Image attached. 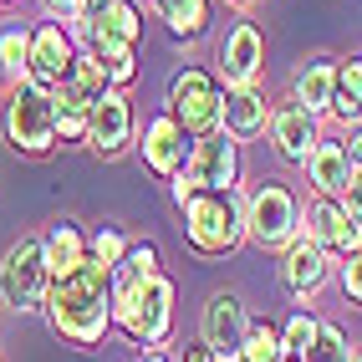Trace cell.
<instances>
[{
    "instance_id": "cell-29",
    "label": "cell",
    "mask_w": 362,
    "mask_h": 362,
    "mask_svg": "<svg viewBox=\"0 0 362 362\" xmlns=\"http://www.w3.org/2000/svg\"><path fill=\"white\" fill-rule=\"evenodd\" d=\"M26 57H31V31L6 26L0 31V66L11 71V82H26Z\"/></svg>"
},
{
    "instance_id": "cell-38",
    "label": "cell",
    "mask_w": 362,
    "mask_h": 362,
    "mask_svg": "<svg viewBox=\"0 0 362 362\" xmlns=\"http://www.w3.org/2000/svg\"><path fill=\"white\" fill-rule=\"evenodd\" d=\"M11 87H16V82H11V71H6V66H0V92H11Z\"/></svg>"
},
{
    "instance_id": "cell-11",
    "label": "cell",
    "mask_w": 362,
    "mask_h": 362,
    "mask_svg": "<svg viewBox=\"0 0 362 362\" xmlns=\"http://www.w3.org/2000/svg\"><path fill=\"white\" fill-rule=\"evenodd\" d=\"M189 148H194V138L179 128V117H174V112H158V117H148V123H143L138 153H143V168H148V174H158V179L184 174Z\"/></svg>"
},
{
    "instance_id": "cell-35",
    "label": "cell",
    "mask_w": 362,
    "mask_h": 362,
    "mask_svg": "<svg viewBox=\"0 0 362 362\" xmlns=\"http://www.w3.org/2000/svg\"><path fill=\"white\" fill-rule=\"evenodd\" d=\"M342 204L362 220V168H352V179H347V189H342Z\"/></svg>"
},
{
    "instance_id": "cell-9",
    "label": "cell",
    "mask_w": 362,
    "mask_h": 362,
    "mask_svg": "<svg viewBox=\"0 0 362 362\" xmlns=\"http://www.w3.org/2000/svg\"><path fill=\"white\" fill-rule=\"evenodd\" d=\"M301 235H311L332 260L362 250V220H357L342 199H332V194H317V199H311V209L301 214Z\"/></svg>"
},
{
    "instance_id": "cell-1",
    "label": "cell",
    "mask_w": 362,
    "mask_h": 362,
    "mask_svg": "<svg viewBox=\"0 0 362 362\" xmlns=\"http://www.w3.org/2000/svg\"><path fill=\"white\" fill-rule=\"evenodd\" d=\"M41 311L66 347H103V337L112 332V271H103L98 260H82L77 271L52 276Z\"/></svg>"
},
{
    "instance_id": "cell-15",
    "label": "cell",
    "mask_w": 362,
    "mask_h": 362,
    "mask_svg": "<svg viewBox=\"0 0 362 362\" xmlns=\"http://www.w3.org/2000/svg\"><path fill=\"white\" fill-rule=\"evenodd\" d=\"M265 133H271V148L281 163H306L311 148L322 143V128H317V112H306L301 103H281L271 107V123H265Z\"/></svg>"
},
{
    "instance_id": "cell-22",
    "label": "cell",
    "mask_w": 362,
    "mask_h": 362,
    "mask_svg": "<svg viewBox=\"0 0 362 362\" xmlns=\"http://www.w3.org/2000/svg\"><path fill=\"white\" fill-rule=\"evenodd\" d=\"M52 107H57V143H82L87 138V117H92V98H82L71 82L52 87Z\"/></svg>"
},
{
    "instance_id": "cell-28",
    "label": "cell",
    "mask_w": 362,
    "mask_h": 362,
    "mask_svg": "<svg viewBox=\"0 0 362 362\" xmlns=\"http://www.w3.org/2000/svg\"><path fill=\"white\" fill-rule=\"evenodd\" d=\"M317 317H311V311H291V317H286V327H281V352L286 357H311V342H317Z\"/></svg>"
},
{
    "instance_id": "cell-37",
    "label": "cell",
    "mask_w": 362,
    "mask_h": 362,
    "mask_svg": "<svg viewBox=\"0 0 362 362\" xmlns=\"http://www.w3.org/2000/svg\"><path fill=\"white\" fill-rule=\"evenodd\" d=\"M138 362H174V357H168V352H163V347H148V352H143V357H138Z\"/></svg>"
},
{
    "instance_id": "cell-24",
    "label": "cell",
    "mask_w": 362,
    "mask_h": 362,
    "mask_svg": "<svg viewBox=\"0 0 362 362\" xmlns=\"http://www.w3.org/2000/svg\"><path fill=\"white\" fill-rule=\"evenodd\" d=\"M332 112L337 123H362V57L337 62V92H332Z\"/></svg>"
},
{
    "instance_id": "cell-10",
    "label": "cell",
    "mask_w": 362,
    "mask_h": 362,
    "mask_svg": "<svg viewBox=\"0 0 362 362\" xmlns=\"http://www.w3.org/2000/svg\"><path fill=\"white\" fill-rule=\"evenodd\" d=\"M184 179L194 184V189H235L240 184V143L225 128L194 138L189 163H184Z\"/></svg>"
},
{
    "instance_id": "cell-34",
    "label": "cell",
    "mask_w": 362,
    "mask_h": 362,
    "mask_svg": "<svg viewBox=\"0 0 362 362\" xmlns=\"http://www.w3.org/2000/svg\"><path fill=\"white\" fill-rule=\"evenodd\" d=\"M41 11L52 21H77L82 16V0H41Z\"/></svg>"
},
{
    "instance_id": "cell-2",
    "label": "cell",
    "mask_w": 362,
    "mask_h": 362,
    "mask_svg": "<svg viewBox=\"0 0 362 362\" xmlns=\"http://www.w3.org/2000/svg\"><path fill=\"white\" fill-rule=\"evenodd\" d=\"M184 240L204 260H225L245 245V194L240 189H194L179 199Z\"/></svg>"
},
{
    "instance_id": "cell-23",
    "label": "cell",
    "mask_w": 362,
    "mask_h": 362,
    "mask_svg": "<svg viewBox=\"0 0 362 362\" xmlns=\"http://www.w3.org/2000/svg\"><path fill=\"white\" fill-rule=\"evenodd\" d=\"M153 16L179 41H199L209 31V0H153Z\"/></svg>"
},
{
    "instance_id": "cell-7",
    "label": "cell",
    "mask_w": 362,
    "mask_h": 362,
    "mask_svg": "<svg viewBox=\"0 0 362 362\" xmlns=\"http://www.w3.org/2000/svg\"><path fill=\"white\" fill-rule=\"evenodd\" d=\"M301 235V199L286 184H255L245 194V240L260 250H286Z\"/></svg>"
},
{
    "instance_id": "cell-36",
    "label": "cell",
    "mask_w": 362,
    "mask_h": 362,
    "mask_svg": "<svg viewBox=\"0 0 362 362\" xmlns=\"http://www.w3.org/2000/svg\"><path fill=\"white\" fill-rule=\"evenodd\" d=\"M342 153H347V163H352V168H362V123H352V128H347Z\"/></svg>"
},
{
    "instance_id": "cell-3",
    "label": "cell",
    "mask_w": 362,
    "mask_h": 362,
    "mask_svg": "<svg viewBox=\"0 0 362 362\" xmlns=\"http://www.w3.org/2000/svg\"><path fill=\"white\" fill-rule=\"evenodd\" d=\"M112 327L138 347H168V337H174V281L158 271L128 286V291H112Z\"/></svg>"
},
{
    "instance_id": "cell-33",
    "label": "cell",
    "mask_w": 362,
    "mask_h": 362,
    "mask_svg": "<svg viewBox=\"0 0 362 362\" xmlns=\"http://www.w3.org/2000/svg\"><path fill=\"white\" fill-rule=\"evenodd\" d=\"M337 286H342V296L352 306H362V250L342 255V265H337Z\"/></svg>"
},
{
    "instance_id": "cell-25",
    "label": "cell",
    "mask_w": 362,
    "mask_h": 362,
    "mask_svg": "<svg viewBox=\"0 0 362 362\" xmlns=\"http://www.w3.org/2000/svg\"><path fill=\"white\" fill-rule=\"evenodd\" d=\"M148 276H158V245L153 240H128L123 260L112 265V291H128V286L148 281Z\"/></svg>"
},
{
    "instance_id": "cell-6",
    "label": "cell",
    "mask_w": 362,
    "mask_h": 362,
    "mask_svg": "<svg viewBox=\"0 0 362 362\" xmlns=\"http://www.w3.org/2000/svg\"><path fill=\"white\" fill-rule=\"evenodd\" d=\"M46 291H52V265H46L41 235H26L0 260V306H11L16 317H31L46 306Z\"/></svg>"
},
{
    "instance_id": "cell-26",
    "label": "cell",
    "mask_w": 362,
    "mask_h": 362,
    "mask_svg": "<svg viewBox=\"0 0 362 362\" xmlns=\"http://www.w3.org/2000/svg\"><path fill=\"white\" fill-rule=\"evenodd\" d=\"M235 362H281V327L265 322V317H250L245 342H240Z\"/></svg>"
},
{
    "instance_id": "cell-30",
    "label": "cell",
    "mask_w": 362,
    "mask_h": 362,
    "mask_svg": "<svg viewBox=\"0 0 362 362\" xmlns=\"http://www.w3.org/2000/svg\"><path fill=\"white\" fill-rule=\"evenodd\" d=\"M123 250H128V235L117 230V225H103L98 235L87 240V260H98L103 271H112V265L123 260Z\"/></svg>"
},
{
    "instance_id": "cell-14",
    "label": "cell",
    "mask_w": 362,
    "mask_h": 362,
    "mask_svg": "<svg viewBox=\"0 0 362 362\" xmlns=\"http://www.w3.org/2000/svg\"><path fill=\"white\" fill-rule=\"evenodd\" d=\"M265 71V36L255 21H235L220 41V82L225 87H255Z\"/></svg>"
},
{
    "instance_id": "cell-19",
    "label": "cell",
    "mask_w": 362,
    "mask_h": 362,
    "mask_svg": "<svg viewBox=\"0 0 362 362\" xmlns=\"http://www.w3.org/2000/svg\"><path fill=\"white\" fill-rule=\"evenodd\" d=\"M332 92H337V57H306L291 77V103L306 112H332Z\"/></svg>"
},
{
    "instance_id": "cell-13",
    "label": "cell",
    "mask_w": 362,
    "mask_h": 362,
    "mask_svg": "<svg viewBox=\"0 0 362 362\" xmlns=\"http://www.w3.org/2000/svg\"><path fill=\"white\" fill-rule=\"evenodd\" d=\"M87 148L98 153V158H117L133 143V103H128V92L123 87H112L103 92L98 103H92V117H87Z\"/></svg>"
},
{
    "instance_id": "cell-21",
    "label": "cell",
    "mask_w": 362,
    "mask_h": 362,
    "mask_svg": "<svg viewBox=\"0 0 362 362\" xmlns=\"http://www.w3.org/2000/svg\"><path fill=\"white\" fill-rule=\"evenodd\" d=\"M41 250H46V265H52V276H66V271H77V265L87 260V235H82L77 220H57V225H46Z\"/></svg>"
},
{
    "instance_id": "cell-12",
    "label": "cell",
    "mask_w": 362,
    "mask_h": 362,
    "mask_svg": "<svg viewBox=\"0 0 362 362\" xmlns=\"http://www.w3.org/2000/svg\"><path fill=\"white\" fill-rule=\"evenodd\" d=\"M71 62H77V36H71L62 21H41V26L31 31L26 82H36V87L52 92V87L66 77V71H71Z\"/></svg>"
},
{
    "instance_id": "cell-16",
    "label": "cell",
    "mask_w": 362,
    "mask_h": 362,
    "mask_svg": "<svg viewBox=\"0 0 362 362\" xmlns=\"http://www.w3.org/2000/svg\"><path fill=\"white\" fill-rule=\"evenodd\" d=\"M245 327H250V311L235 291H214L204 301V317H199V342L214 357H235L240 342H245Z\"/></svg>"
},
{
    "instance_id": "cell-17",
    "label": "cell",
    "mask_w": 362,
    "mask_h": 362,
    "mask_svg": "<svg viewBox=\"0 0 362 362\" xmlns=\"http://www.w3.org/2000/svg\"><path fill=\"white\" fill-rule=\"evenodd\" d=\"M327 276H332V255H327L311 235H296L291 245H286V260H281V286H286V296L306 306V301L327 286Z\"/></svg>"
},
{
    "instance_id": "cell-20",
    "label": "cell",
    "mask_w": 362,
    "mask_h": 362,
    "mask_svg": "<svg viewBox=\"0 0 362 362\" xmlns=\"http://www.w3.org/2000/svg\"><path fill=\"white\" fill-rule=\"evenodd\" d=\"M301 168H306L311 189H317V194H332V199H342V189H347V179H352V163H347V153H342V143H327V138L311 148V158H306Z\"/></svg>"
},
{
    "instance_id": "cell-18",
    "label": "cell",
    "mask_w": 362,
    "mask_h": 362,
    "mask_svg": "<svg viewBox=\"0 0 362 362\" xmlns=\"http://www.w3.org/2000/svg\"><path fill=\"white\" fill-rule=\"evenodd\" d=\"M265 123H271V98L255 87H225V133L235 143H250L265 133Z\"/></svg>"
},
{
    "instance_id": "cell-41",
    "label": "cell",
    "mask_w": 362,
    "mask_h": 362,
    "mask_svg": "<svg viewBox=\"0 0 362 362\" xmlns=\"http://www.w3.org/2000/svg\"><path fill=\"white\" fill-rule=\"evenodd\" d=\"M230 6H255V0H230Z\"/></svg>"
},
{
    "instance_id": "cell-4",
    "label": "cell",
    "mask_w": 362,
    "mask_h": 362,
    "mask_svg": "<svg viewBox=\"0 0 362 362\" xmlns=\"http://www.w3.org/2000/svg\"><path fill=\"white\" fill-rule=\"evenodd\" d=\"M163 112H174L189 138L220 133L225 128V82L204 66H184V71H174V82H168Z\"/></svg>"
},
{
    "instance_id": "cell-40",
    "label": "cell",
    "mask_w": 362,
    "mask_h": 362,
    "mask_svg": "<svg viewBox=\"0 0 362 362\" xmlns=\"http://www.w3.org/2000/svg\"><path fill=\"white\" fill-rule=\"evenodd\" d=\"M347 362H362V347H352V357H347Z\"/></svg>"
},
{
    "instance_id": "cell-27",
    "label": "cell",
    "mask_w": 362,
    "mask_h": 362,
    "mask_svg": "<svg viewBox=\"0 0 362 362\" xmlns=\"http://www.w3.org/2000/svg\"><path fill=\"white\" fill-rule=\"evenodd\" d=\"M62 82H71V87H77L82 98H92V103H98L103 92H112V82H107V71H103V62L92 57V52H82V46H77V62H71V71H66Z\"/></svg>"
},
{
    "instance_id": "cell-39",
    "label": "cell",
    "mask_w": 362,
    "mask_h": 362,
    "mask_svg": "<svg viewBox=\"0 0 362 362\" xmlns=\"http://www.w3.org/2000/svg\"><path fill=\"white\" fill-rule=\"evenodd\" d=\"M98 6H103V0H82V11H98Z\"/></svg>"
},
{
    "instance_id": "cell-31",
    "label": "cell",
    "mask_w": 362,
    "mask_h": 362,
    "mask_svg": "<svg viewBox=\"0 0 362 362\" xmlns=\"http://www.w3.org/2000/svg\"><path fill=\"white\" fill-rule=\"evenodd\" d=\"M352 347H347V332L337 327V322H322L317 327V342H311V357L306 362H347Z\"/></svg>"
},
{
    "instance_id": "cell-5",
    "label": "cell",
    "mask_w": 362,
    "mask_h": 362,
    "mask_svg": "<svg viewBox=\"0 0 362 362\" xmlns=\"http://www.w3.org/2000/svg\"><path fill=\"white\" fill-rule=\"evenodd\" d=\"M6 143L26 158H46L57 148V107L52 92L36 82H16L6 103Z\"/></svg>"
},
{
    "instance_id": "cell-32",
    "label": "cell",
    "mask_w": 362,
    "mask_h": 362,
    "mask_svg": "<svg viewBox=\"0 0 362 362\" xmlns=\"http://www.w3.org/2000/svg\"><path fill=\"white\" fill-rule=\"evenodd\" d=\"M92 57H98L103 62V71H107V82L112 87H133L138 82V52H92Z\"/></svg>"
},
{
    "instance_id": "cell-8",
    "label": "cell",
    "mask_w": 362,
    "mask_h": 362,
    "mask_svg": "<svg viewBox=\"0 0 362 362\" xmlns=\"http://www.w3.org/2000/svg\"><path fill=\"white\" fill-rule=\"evenodd\" d=\"M71 26H77L82 52H138L143 11H138V0H103L98 11H82Z\"/></svg>"
}]
</instances>
